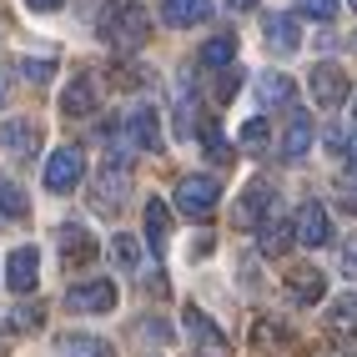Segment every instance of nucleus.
<instances>
[{
	"label": "nucleus",
	"mask_w": 357,
	"mask_h": 357,
	"mask_svg": "<svg viewBox=\"0 0 357 357\" xmlns=\"http://www.w3.org/2000/svg\"><path fill=\"white\" fill-rule=\"evenodd\" d=\"M26 6H31V10H61L66 0H26Z\"/></svg>",
	"instance_id": "obj_36"
},
{
	"label": "nucleus",
	"mask_w": 357,
	"mask_h": 357,
	"mask_svg": "<svg viewBox=\"0 0 357 357\" xmlns=\"http://www.w3.org/2000/svg\"><path fill=\"white\" fill-rule=\"evenodd\" d=\"M36 282H40V252H36V247H15V252L6 257V287H10L15 297H31Z\"/></svg>",
	"instance_id": "obj_10"
},
{
	"label": "nucleus",
	"mask_w": 357,
	"mask_h": 357,
	"mask_svg": "<svg viewBox=\"0 0 357 357\" xmlns=\"http://www.w3.org/2000/svg\"><path fill=\"white\" fill-rule=\"evenodd\" d=\"M292 96H297V86H292V76H282V70H267V76L257 81L261 106H292Z\"/></svg>",
	"instance_id": "obj_20"
},
{
	"label": "nucleus",
	"mask_w": 357,
	"mask_h": 357,
	"mask_svg": "<svg viewBox=\"0 0 357 357\" xmlns=\"http://www.w3.org/2000/svg\"><path fill=\"white\" fill-rule=\"evenodd\" d=\"M186 337H192V357H231V342H227V332L211 322L206 312H197V307H186Z\"/></svg>",
	"instance_id": "obj_4"
},
{
	"label": "nucleus",
	"mask_w": 357,
	"mask_h": 357,
	"mask_svg": "<svg viewBox=\"0 0 357 357\" xmlns=\"http://www.w3.org/2000/svg\"><path fill=\"white\" fill-rule=\"evenodd\" d=\"M342 272H347V277L357 282V231H352L347 242H342Z\"/></svg>",
	"instance_id": "obj_35"
},
{
	"label": "nucleus",
	"mask_w": 357,
	"mask_h": 357,
	"mask_svg": "<svg viewBox=\"0 0 357 357\" xmlns=\"http://www.w3.org/2000/svg\"><path fill=\"white\" fill-rule=\"evenodd\" d=\"M342 342H347V352H352V357H357V332H352V337H342Z\"/></svg>",
	"instance_id": "obj_40"
},
{
	"label": "nucleus",
	"mask_w": 357,
	"mask_h": 357,
	"mask_svg": "<svg viewBox=\"0 0 357 357\" xmlns=\"http://www.w3.org/2000/svg\"><path fill=\"white\" fill-rule=\"evenodd\" d=\"M111 261H116L121 272H136V267H141V242H136L131 231H116V236H111Z\"/></svg>",
	"instance_id": "obj_26"
},
{
	"label": "nucleus",
	"mask_w": 357,
	"mask_h": 357,
	"mask_svg": "<svg viewBox=\"0 0 357 357\" xmlns=\"http://www.w3.org/2000/svg\"><path fill=\"white\" fill-rule=\"evenodd\" d=\"M61 111H66V116H91V111H96V81H91V76L66 81V91H61Z\"/></svg>",
	"instance_id": "obj_16"
},
{
	"label": "nucleus",
	"mask_w": 357,
	"mask_h": 357,
	"mask_svg": "<svg viewBox=\"0 0 357 357\" xmlns=\"http://www.w3.org/2000/svg\"><path fill=\"white\" fill-rule=\"evenodd\" d=\"M327 332H332V337H352V332H357V292L332 297V307H327Z\"/></svg>",
	"instance_id": "obj_18"
},
{
	"label": "nucleus",
	"mask_w": 357,
	"mask_h": 357,
	"mask_svg": "<svg viewBox=\"0 0 357 357\" xmlns=\"http://www.w3.org/2000/svg\"><path fill=\"white\" fill-rule=\"evenodd\" d=\"M282 282H287V297L302 302V307H317V302L327 297V277H322V267H307V261H302V267H287V277H282Z\"/></svg>",
	"instance_id": "obj_12"
},
{
	"label": "nucleus",
	"mask_w": 357,
	"mask_h": 357,
	"mask_svg": "<svg viewBox=\"0 0 357 357\" xmlns=\"http://www.w3.org/2000/svg\"><path fill=\"white\" fill-rule=\"evenodd\" d=\"M20 76H26L31 86H45V81L56 76V61H45V56H26V61H20Z\"/></svg>",
	"instance_id": "obj_30"
},
{
	"label": "nucleus",
	"mask_w": 357,
	"mask_h": 357,
	"mask_svg": "<svg viewBox=\"0 0 357 357\" xmlns=\"http://www.w3.org/2000/svg\"><path fill=\"white\" fill-rule=\"evenodd\" d=\"M96 36L111 45V51H141V45L151 40V15H146L141 0H111L101 10Z\"/></svg>",
	"instance_id": "obj_1"
},
{
	"label": "nucleus",
	"mask_w": 357,
	"mask_h": 357,
	"mask_svg": "<svg viewBox=\"0 0 357 357\" xmlns=\"http://www.w3.org/2000/svg\"><path fill=\"white\" fill-rule=\"evenodd\" d=\"M267 45L282 56H292L302 45V31H297V15H267Z\"/></svg>",
	"instance_id": "obj_19"
},
{
	"label": "nucleus",
	"mask_w": 357,
	"mask_h": 357,
	"mask_svg": "<svg viewBox=\"0 0 357 357\" xmlns=\"http://www.w3.org/2000/svg\"><path fill=\"white\" fill-rule=\"evenodd\" d=\"M297 242H307V247H327V242H332V217H327V206H317V202H302V206H297Z\"/></svg>",
	"instance_id": "obj_14"
},
{
	"label": "nucleus",
	"mask_w": 357,
	"mask_h": 357,
	"mask_svg": "<svg viewBox=\"0 0 357 357\" xmlns=\"http://www.w3.org/2000/svg\"><path fill=\"white\" fill-rule=\"evenodd\" d=\"M81 176H86V151L81 146H56L51 161H45V186H51L56 197H66V192L81 186Z\"/></svg>",
	"instance_id": "obj_5"
},
{
	"label": "nucleus",
	"mask_w": 357,
	"mask_h": 357,
	"mask_svg": "<svg viewBox=\"0 0 357 357\" xmlns=\"http://www.w3.org/2000/svg\"><path fill=\"white\" fill-rule=\"evenodd\" d=\"M272 211H277V186L252 181L247 192L236 197V206H231V227H236V231H257L261 217H272Z\"/></svg>",
	"instance_id": "obj_3"
},
{
	"label": "nucleus",
	"mask_w": 357,
	"mask_h": 357,
	"mask_svg": "<svg viewBox=\"0 0 357 357\" xmlns=\"http://www.w3.org/2000/svg\"><path fill=\"white\" fill-rule=\"evenodd\" d=\"M126 197H131V161L106 151L101 176H96V186H91V206H96L101 217H116V211L126 206Z\"/></svg>",
	"instance_id": "obj_2"
},
{
	"label": "nucleus",
	"mask_w": 357,
	"mask_h": 357,
	"mask_svg": "<svg viewBox=\"0 0 357 357\" xmlns=\"http://www.w3.org/2000/svg\"><path fill=\"white\" fill-rule=\"evenodd\" d=\"M56 357H116L101 337H86V332H66L56 342Z\"/></svg>",
	"instance_id": "obj_22"
},
{
	"label": "nucleus",
	"mask_w": 357,
	"mask_h": 357,
	"mask_svg": "<svg viewBox=\"0 0 357 357\" xmlns=\"http://www.w3.org/2000/svg\"><path fill=\"white\" fill-rule=\"evenodd\" d=\"M111 81H116V86H121V91H131V86H146L151 76H146V70H136V66L126 61L121 70H111Z\"/></svg>",
	"instance_id": "obj_32"
},
{
	"label": "nucleus",
	"mask_w": 357,
	"mask_h": 357,
	"mask_svg": "<svg viewBox=\"0 0 357 357\" xmlns=\"http://www.w3.org/2000/svg\"><path fill=\"white\" fill-rule=\"evenodd\" d=\"M257 6V0H231V10H252Z\"/></svg>",
	"instance_id": "obj_39"
},
{
	"label": "nucleus",
	"mask_w": 357,
	"mask_h": 357,
	"mask_svg": "<svg viewBox=\"0 0 357 357\" xmlns=\"http://www.w3.org/2000/svg\"><path fill=\"white\" fill-rule=\"evenodd\" d=\"M236 141H242V151H267V141H272V131H267V121H261V116H257V121H247L242 126V136H236Z\"/></svg>",
	"instance_id": "obj_29"
},
{
	"label": "nucleus",
	"mask_w": 357,
	"mask_h": 357,
	"mask_svg": "<svg viewBox=\"0 0 357 357\" xmlns=\"http://www.w3.org/2000/svg\"><path fill=\"white\" fill-rule=\"evenodd\" d=\"M166 236H172V211H166V202H146V242L161 252Z\"/></svg>",
	"instance_id": "obj_24"
},
{
	"label": "nucleus",
	"mask_w": 357,
	"mask_h": 357,
	"mask_svg": "<svg viewBox=\"0 0 357 357\" xmlns=\"http://www.w3.org/2000/svg\"><path fill=\"white\" fill-rule=\"evenodd\" d=\"M297 15H312V20H332V15H337V0H297Z\"/></svg>",
	"instance_id": "obj_31"
},
{
	"label": "nucleus",
	"mask_w": 357,
	"mask_h": 357,
	"mask_svg": "<svg viewBox=\"0 0 357 357\" xmlns=\"http://www.w3.org/2000/svg\"><path fill=\"white\" fill-rule=\"evenodd\" d=\"M347 6H352V10H357V0H347Z\"/></svg>",
	"instance_id": "obj_41"
},
{
	"label": "nucleus",
	"mask_w": 357,
	"mask_h": 357,
	"mask_svg": "<svg viewBox=\"0 0 357 357\" xmlns=\"http://www.w3.org/2000/svg\"><path fill=\"white\" fill-rule=\"evenodd\" d=\"M202 136H206V151H211V161H227V141H222V126H217V121H206V126H202Z\"/></svg>",
	"instance_id": "obj_33"
},
{
	"label": "nucleus",
	"mask_w": 357,
	"mask_h": 357,
	"mask_svg": "<svg viewBox=\"0 0 357 357\" xmlns=\"http://www.w3.org/2000/svg\"><path fill=\"white\" fill-rule=\"evenodd\" d=\"M277 146H282V156H287V161H302L307 151H312V121H307V116L297 111L292 121H287V131H282Z\"/></svg>",
	"instance_id": "obj_17"
},
{
	"label": "nucleus",
	"mask_w": 357,
	"mask_h": 357,
	"mask_svg": "<svg viewBox=\"0 0 357 357\" xmlns=\"http://www.w3.org/2000/svg\"><path fill=\"white\" fill-rule=\"evenodd\" d=\"M272 342H287V327H272V322H257V347H272Z\"/></svg>",
	"instance_id": "obj_34"
},
{
	"label": "nucleus",
	"mask_w": 357,
	"mask_h": 357,
	"mask_svg": "<svg viewBox=\"0 0 357 357\" xmlns=\"http://www.w3.org/2000/svg\"><path fill=\"white\" fill-rule=\"evenodd\" d=\"M352 51H357V36H352Z\"/></svg>",
	"instance_id": "obj_42"
},
{
	"label": "nucleus",
	"mask_w": 357,
	"mask_h": 357,
	"mask_svg": "<svg viewBox=\"0 0 357 357\" xmlns=\"http://www.w3.org/2000/svg\"><path fill=\"white\" fill-rule=\"evenodd\" d=\"M231 61H236V40H231V36L206 40L202 56H197V66H206V70H222V66H231Z\"/></svg>",
	"instance_id": "obj_25"
},
{
	"label": "nucleus",
	"mask_w": 357,
	"mask_h": 357,
	"mask_svg": "<svg viewBox=\"0 0 357 357\" xmlns=\"http://www.w3.org/2000/svg\"><path fill=\"white\" fill-rule=\"evenodd\" d=\"M121 131H126V146H136V151H161V121H156L151 106H131Z\"/></svg>",
	"instance_id": "obj_11"
},
{
	"label": "nucleus",
	"mask_w": 357,
	"mask_h": 357,
	"mask_svg": "<svg viewBox=\"0 0 357 357\" xmlns=\"http://www.w3.org/2000/svg\"><path fill=\"white\" fill-rule=\"evenodd\" d=\"M166 26H197V20L211 15V0H161Z\"/></svg>",
	"instance_id": "obj_21"
},
{
	"label": "nucleus",
	"mask_w": 357,
	"mask_h": 357,
	"mask_svg": "<svg viewBox=\"0 0 357 357\" xmlns=\"http://www.w3.org/2000/svg\"><path fill=\"white\" fill-rule=\"evenodd\" d=\"M31 211V202H26V192L10 181V176H0V217H10V222H20Z\"/></svg>",
	"instance_id": "obj_27"
},
{
	"label": "nucleus",
	"mask_w": 357,
	"mask_h": 357,
	"mask_svg": "<svg viewBox=\"0 0 357 357\" xmlns=\"http://www.w3.org/2000/svg\"><path fill=\"white\" fill-rule=\"evenodd\" d=\"M116 307V282H76L66 292V312H81V317H96V312H111Z\"/></svg>",
	"instance_id": "obj_8"
},
{
	"label": "nucleus",
	"mask_w": 357,
	"mask_h": 357,
	"mask_svg": "<svg viewBox=\"0 0 357 357\" xmlns=\"http://www.w3.org/2000/svg\"><path fill=\"white\" fill-rule=\"evenodd\" d=\"M292 242H297V222H282L277 211H272V217H261V227H257V247H261V257H287Z\"/></svg>",
	"instance_id": "obj_13"
},
{
	"label": "nucleus",
	"mask_w": 357,
	"mask_h": 357,
	"mask_svg": "<svg viewBox=\"0 0 357 357\" xmlns=\"http://www.w3.org/2000/svg\"><path fill=\"white\" fill-rule=\"evenodd\" d=\"M56 242H61V257H66V267H86L91 257H96V242H91V231L76 227V222H66L56 231Z\"/></svg>",
	"instance_id": "obj_15"
},
{
	"label": "nucleus",
	"mask_w": 357,
	"mask_h": 357,
	"mask_svg": "<svg viewBox=\"0 0 357 357\" xmlns=\"http://www.w3.org/2000/svg\"><path fill=\"white\" fill-rule=\"evenodd\" d=\"M0 357H6V347H0Z\"/></svg>",
	"instance_id": "obj_43"
},
{
	"label": "nucleus",
	"mask_w": 357,
	"mask_h": 357,
	"mask_svg": "<svg viewBox=\"0 0 357 357\" xmlns=\"http://www.w3.org/2000/svg\"><path fill=\"white\" fill-rule=\"evenodd\" d=\"M10 101V76H6V66H0V106Z\"/></svg>",
	"instance_id": "obj_37"
},
{
	"label": "nucleus",
	"mask_w": 357,
	"mask_h": 357,
	"mask_svg": "<svg viewBox=\"0 0 357 357\" xmlns=\"http://www.w3.org/2000/svg\"><path fill=\"white\" fill-rule=\"evenodd\" d=\"M307 91H312L317 111H337V106L347 101V70L332 66V61H317L312 76H307Z\"/></svg>",
	"instance_id": "obj_6"
},
{
	"label": "nucleus",
	"mask_w": 357,
	"mask_h": 357,
	"mask_svg": "<svg viewBox=\"0 0 357 357\" xmlns=\"http://www.w3.org/2000/svg\"><path fill=\"white\" fill-rule=\"evenodd\" d=\"M36 146H40V121H31V116H15V121L0 126V151L10 161H31Z\"/></svg>",
	"instance_id": "obj_9"
},
{
	"label": "nucleus",
	"mask_w": 357,
	"mask_h": 357,
	"mask_svg": "<svg viewBox=\"0 0 357 357\" xmlns=\"http://www.w3.org/2000/svg\"><path fill=\"white\" fill-rule=\"evenodd\" d=\"M352 141H357V136H352Z\"/></svg>",
	"instance_id": "obj_44"
},
{
	"label": "nucleus",
	"mask_w": 357,
	"mask_h": 357,
	"mask_svg": "<svg viewBox=\"0 0 357 357\" xmlns=\"http://www.w3.org/2000/svg\"><path fill=\"white\" fill-rule=\"evenodd\" d=\"M40 322H45V312L36 302H20V307H10V312H0V327L6 332H36Z\"/></svg>",
	"instance_id": "obj_23"
},
{
	"label": "nucleus",
	"mask_w": 357,
	"mask_h": 357,
	"mask_svg": "<svg viewBox=\"0 0 357 357\" xmlns=\"http://www.w3.org/2000/svg\"><path fill=\"white\" fill-rule=\"evenodd\" d=\"M342 206H347V211H357V192H342Z\"/></svg>",
	"instance_id": "obj_38"
},
{
	"label": "nucleus",
	"mask_w": 357,
	"mask_h": 357,
	"mask_svg": "<svg viewBox=\"0 0 357 357\" xmlns=\"http://www.w3.org/2000/svg\"><path fill=\"white\" fill-rule=\"evenodd\" d=\"M222 202V186L211 176H181L176 181V206L186 211V217H211Z\"/></svg>",
	"instance_id": "obj_7"
},
{
	"label": "nucleus",
	"mask_w": 357,
	"mask_h": 357,
	"mask_svg": "<svg viewBox=\"0 0 357 357\" xmlns=\"http://www.w3.org/2000/svg\"><path fill=\"white\" fill-rule=\"evenodd\" d=\"M236 86H242V66L231 61V66L217 70V91H211V96H217V106H227V101L236 96Z\"/></svg>",
	"instance_id": "obj_28"
}]
</instances>
